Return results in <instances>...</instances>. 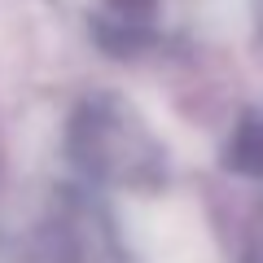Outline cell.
Returning a JSON list of instances; mask_svg holds the SVG:
<instances>
[{
    "mask_svg": "<svg viewBox=\"0 0 263 263\" xmlns=\"http://www.w3.org/2000/svg\"><path fill=\"white\" fill-rule=\"evenodd\" d=\"M66 149L84 176L101 184L145 189L158 184L167 171V154L149 123L114 92H92L75 105L66 127Z\"/></svg>",
    "mask_w": 263,
    "mask_h": 263,
    "instance_id": "1",
    "label": "cell"
},
{
    "mask_svg": "<svg viewBox=\"0 0 263 263\" xmlns=\"http://www.w3.org/2000/svg\"><path fill=\"white\" fill-rule=\"evenodd\" d=\"M48 237H53V263H123V246L114 237L110 215L84 193L57 197Z\"/></svg>",
    "mask_w": 263,
    "mask_h": 263,
    "instance_id": "2",
    "label": "cell"
},
{
    "mask_svg": "<svg viewBox=\"0 0 263 263\" xmlns=\"http://www.w3.org/2000/svg\"><path fill=\"white\" fill-rule=\"evenodd\" d=\"M171 0H92V35L110 53H141L158 40Z\"/></svg>",
    "mask_w": 263,
    "mask_h": 263,
    "instance_id": "3",
    "label": "cell"
},
{
    "mask_svg": "<svg viewBox=\"0 0 263 263\" xmlns=\"http://www.w3.org/2000/svg\"><path fill=\"white\" fill-rule=\"evenodd\" d=\"M224 167H233L237 176H263V110L241 114V123L228 136Z\"/></svg>",
    "mask_w": 263,
    "mask_h": 263,
    "instance_id": "4",
    "label": "cell"
},
{
    "mask_svg": "<svg viewBox=\"0 0 263 263\" xmlns=\"http://www.w3.org/2000/svg\"><path fill=\"white\" fill-rule=\"evenodd\" d=\"M254 18H259V31H263V0H254Z\"/></svg>",
    "mask_w": 263,
    "mask_h": 263,
    "instance_id": "5",
    "label": "cell"
}]
</instances>
